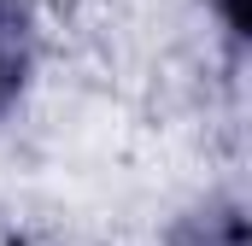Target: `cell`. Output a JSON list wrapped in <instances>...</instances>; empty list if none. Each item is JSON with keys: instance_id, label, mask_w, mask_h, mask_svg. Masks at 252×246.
I'll return each instance as SVG.
<instances>
[{"instance_id": "1", "label": "cell", "mask_w": 252, "mask_h": 246, "mask_svg": "<svg viewBox=\"0 0 252 246\" xmlns=\"http://www.w3.org/2000/svg\"><path fill=\"white\" fill-rule=\"evenodd\" d=\"M12 41H6V35H0V94H6V88H12Z\"/></svg>"}]
</instances>
